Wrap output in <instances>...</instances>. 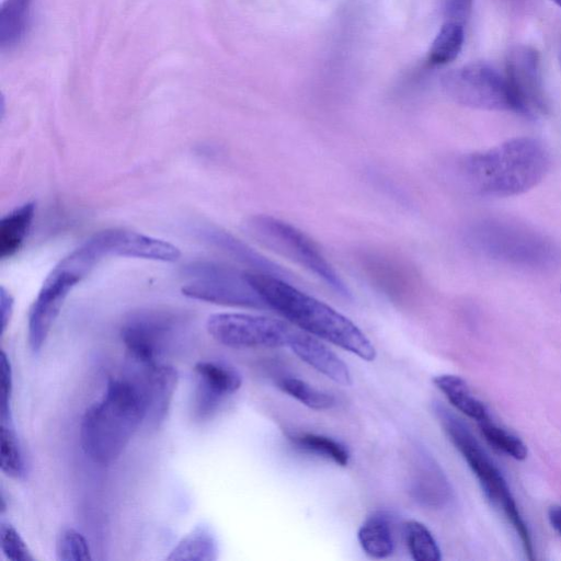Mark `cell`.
<instances>
[{"label": "cell", "instance_id": "38", "mask_svg": "<svg viewBox=\"0 0 561 561\" xmlns=\"http://www.w3.org/2000/svg\"><path fill=\"white\" fill-rule=\"evenodd\" d=\"M560 290H561V287H560Z\"/></svg>", "mask_w": 561, "mask_h": 561}, {"label": "cell", "instance_id": "19", "mask_svg": "<svg viewBox=\"0 0 561 561\" xmlns=\"http://www.w3.org/2000/svg\"><path fill=\"white\" fill-rule=\"evenodd\" d=\"M357 541L370 558L386 559L394 551L391 516L383 511L371 513L357 530Z\"/></svg>", "mask_w": 561, "mask_h": 561}, {"label": "cell", "instance_id": "33", "mask_svg": "<svg viewBox=\"0 0 561 561\" xmlns=\"http://www.w3.org/2000/svg\"><path fill=\"white\" fill-rule=\"evenodd\" d=\"M473 0H439L445 21L465 24L470 15Z\"/></svg>", "mask_w": 561, "mask_h": 561}, {"label": "cell", "instance_id": "2", "mask_svg": "<svg viewBox=\"0 0 561 561\" xmlns=\"http://www.w3.org/2000/svg\"><path fill=\"white\" fill-rule=\"evenodd\" d=\"M248 278L267 308L320 340L339 346L363 360L373 362L377 351L367 335L348 318L302 293L287 280L257 272Z\"/></svg>", "mask_w": 561, "mask_h": 561}, {"label": "cell", "instance_id": "20", "mask_svg": "<svg viewBox=\"0 0 561 561\" xmlns=\"http://www.w3.org/2000/svg\"><path fill=\"white\" fill-rule=\"evenodd\" d=\"M218 540L213 528L201 523L192 528L171 550L169 561H215L218 559Z\"/></svg>", "mask_w": 561, "mask_h": 561}, {"label": "cell", "instance_id": "16", "mask_svg": "<svg viewBox=\"0 0 561 561\" xmlns=\"http://www.w3.org/2000/svg\"><path fill=\"white\" fill-rule=\"evenodd\" d=\"M288 347L300 360L332 381L344 387L353 383L347 365L320 339L305 331L294 330Z\"/></svg>", "mask_w": 561, "mask_h": 561}, {"label": "cell", "instance_id": "11", "mask_svg": "<svg viewBox=\"0 0 561 561\" xmlns=\"http://www.w3.org/2000/svg\"><path fill=\"white\" fill-rule=\"evenodd\" d=\"M80 280L61 261L45 278L28 312L27 337L33 352L44 345L68 294Z\"/></svg>", "mask_w": 561, "mask_h": 561}, {"label": "cell", "instance_id": "9", "mask_svg": "<svg viewBox=\"0 0 561 561\" xmlns=\"http://www.w3.org/2000/svg\"><path fill=\"white\" fill-rule=\"evenodd\" d=\"M181 330L180 319L167 311L141 310L122 325L121 337L130 358L140 366L158 363Z\"/></svg>", "mask_w": 561, "mask_h": 561}, {"label": "cell", "instance_id": "36", "mask_svg": "<svg viewBox=\"0 0 561 561\" xmlns=\"http://www.w3.org/2000/svg\"><path fill=\"white\" fill-rule=\"evenodd\" d=\"M557 5L561 8V0H552Z\"/></svg>", "mask_w": 561, "mask_h": 561}, {"label": "cell", "instance_id": "7", "mask_svg": "<svg viewBox=\"0 0 561 561\" xmlns=\"http://www.w3.org/2000/svg\"><path fill=\"white\" fill-rule=\"evenodd\" d=\"M444 93L454 102L478 110L515 112L505 75L485 62H469L444 73Z\"/></svg>", "mask_w": 561, "mask_h": 561}, {"label": "cell", "instance_id": "21", "mask_svg": "<svg viewBox=\"0 0 561 561\" xmlns=\"http://www.w3.org/2000/svg\"><path fill=\"white\" fill-rule=\"evenodd\" d=\"M433 383L455 409L468 417L476 420L478 423L490 419L484 403L472 393L470 387L461 377L440 374L433 377Z\"/></svg>", "mask_w": 561, "mask_h": 561}, {"label": "cell", "instance_id": "29", "mask_svg": "<svg viewBox=\"0 0 561 561\" xmlns=\"http://www.w3.org/2000/svg\"><path fill=\"white\" fill-rule=\"evenodd\" d=\"M481 434L495 449L516 459L524 460L527 457V447L516 435L494 424L486 419L479 422Z\"/></svg>", "mask_w": 561, "mask_h": 561}, {"label": "cell", "instance_id": "10", "mask_svg": "<svg viewBox=\"0 0 561 561\" xmlns=\"http://www.w3.org/2000/svg\"><path fill=\"white\" fill-rule=\"evenodd\" d=\"M504 75L514 101L515 113L537 118L548 112L540 58L535 48L527 45L514 46L507 54Z\"/></svg>", "mask_w": 561, "mask_h": 561}, {"label": "cell", "instance_id": "4", "mask_svg": "<svg viewBox=\"0 0 561 561\" xmlns=\"http://www.w3.org/2000/svg\"><path fill=\"white\" fill-rule=\"evenodd\" d=\"M434 412L445 433L478 479L484 494L500 508L518 535L525 554L534 560V548L527 525L499 468L489 458L466 423L440 403Z\"/></svg>", "mask_w": 561, "mask_h": 561}, {"label": "cell", "instance_id": "6", "mask_svg": "<svg viewBox=\"0 0 561 561\" xmlns=\"http://www.w3.org/2000/svg\"><path fill=\"white\" fill-rule=\"evenodd\" d=\"M184 296L217 305L266 309L267 306L248 278L247 272L214 262H194L184 271Z\"/></svg>", "mask_w": 561, "mask_h": 561}, {"label": "cell", "instance_id": "12", "mask_svg": "<svg viewBox=\"0 0 561 561\" xmlns=\"http://www.w3.org/2000/svg\"><path fill=\"white\" fill-rule=\"evenodd\" d=\"M194 371L197 378L193 411L204 420L216 412L224 399L242 385L241 374L231 365L218 360H201Z\"/></svg>", "mask_w": 561, "mask_h": 561}, {"label": "cell", "instance_id": "31", "mask_svg": "<svg viewBox=\"0 0 561 561\" xmlns=\"http://www.w3.org/2000/svg\"><path fill=\"white\" fill-rule=\"evenodd\" d=\"M0 545L4 557L11 561H35L19 531L8 522L0 523Z\"/></svg>", "mask_w": 561, "mask_h": 561}, {"label": "cell", "instance_id": "24", "mask_svg": "<svg viewBox=\"0 0 561 561\" xmlns=\"http://www.w3.org/2000/svg\"><path fill=\"white\" fill-rule=\"evenodd\" d=\"M463 42V24L445 21L428 49V65L439 67L451 62L460 54Z\"/></svg>", "mask_w": 561, "mask_h": 561}, {"label": "cell", "instance_id": "5", "mask_svg": "<svg viewBox=\"0 0 561 561\" xmlns=\"http://www.w3.org/2000/svg\"><path fill=\"white\" fill-rule=\"evenodd\" d=\"M247 231L266 248L290 259L320 278L339 295L351 298V291L317 243L295 226L278 218L257 215L245 224Z\"/></svg>", "mask_w": 561, "mask_h": 561}, {"label": "cell", "instance_id": "8", "mask_svg": "<svg viewBox=\"0 0 561 561\" xmlns=\"http://www.w3.org/2000/svg\"><path fill=\"white\" fill-rule=\"evenodd\" d=\"M209 335L232 348L288 347L294 330L284 321L245 313H215L206 322Z\"/></svg>", "mask_w": 561, "mask_h": 561}, {"label": "cell", "instance_id": "13", "mask_svg": "<svg viewBox=\"0 0 561 561\" xmlns=\"http://www.w3.org/2000/svg\"><path fill=\"white\" fill-rule=\"evenodd\" d=\"M94 237L105 257L125 256L174 262L181 255L180 249L174 244L135 231L111 229Z\"/></svg>", "mask_w": 561, "mask_h": 561}, {"label": "cell", "instance_id": "28", "mask_svg": "<svg viewBox=\"0 0 561 561\" xmlns=\"http://www.w3.org/2000/svg\"><path fill=\"white\" fill-rule=\"evenodd\" d=\"M277 387L301 404L317 411L330 410L336 404L333 394L318 389L296 377H284L277 381Z\"/></svg>", "mask_w": 561, "mask_h": 561}, {"label": "cell", "instance_id": "35", "mask_svg": "<svg viewBox=\"0 0 561 561\" xmlns=\"http://www.w3.org/2000/svg\"><path fill=\"white\" fill-rule=\"evenodd\" d=\"M548 519L551 527L561 536V505L549 507Z\"/></svg>", "mask_w": 561, "mask_h": 561}, {"label": "cell", "instance_id": "27", "mask_svg": "<svg viewBox=\"0 0 561 561\" xmlns=\"http://www.w3.org/2000/svg\"><path fill=\"white\" fill-rule=\"evenodd\" d=\"M407 548L415 561H439L442 552L430 529L419 520H408L402 526Z\"/></svg>", "mask_w": 561, "mask_h": 561}, {"label": "cell", "instance_id": "17", "mask_svg": "<svg viewBox=\"0 0 561 561\" xmlns=\"http://www.w3.org/2000/svg\"><path fill=\"white\" fill-rule=\"evenodd\" d=\"M198 234L232 259L251 267L253 270L252 272L272 275L285 280L291 279V275L286 270L282 268V266L263 256L247 243L220 228L207 226L201 228Z\"/></svg>", "mask_w": 561, "mask_h": 561}, {"label": "cell", "instance_id": "23", "mask_svg": "<svg viewBox=\"0 0 561 561\" xmlns=\"http://www.w3.org/2000/svg\"><path fill=\"white\" fill-rule=\"evenodd\" d=\"M32 0H4L0 9V46L12 47L25 36Z\"/></svg>", "mask_w": 561, "mask_h": 561}, {"label": "cell", "instance_id": "14", "mask_svg": "<svg viewBox=\"0 0 561 561\" xmlns=\"http://www.w3.org/2000/svg\"><path fill=\"white\" fill-rule=\"evenodd\" d=\"M409 492L420 505L433 510L444 507L451 499L444 471L424 448H416L412 455Z\"/></svg>", "mask_w": 561, "mask_h": 561}, {"label": "cell", "instance_id": "32", "mask_svg": "<svg viewBox=\"0 0 561 561\" xmlns=\"http://www.w3.org/2000/svg\"><path fill=\"white\" fill-rule=\"evenodd\" d=\"M0 376H1V401H0V421H9L12 419L11 397L13 390V377L11 362L8 355L2 351L0 357Z\"/></svg>", "mask_w": 561, "mask_h": 561}, {"label": "cell", "instance_id": "3", "mask_svg": "<svg viewBox=\"0 0 561 561\" xmlns=\"http://www.w3.org/2000/svg\"><path fill=\"white\" fill-rule=\"evenodd\" d=\"M146 414L145 394L136 378L110 380L102 398L82 417L83 451L96 463H111L124 451Z\"/></svg>", "mask_w": 561, "mask_h": 561}, {"label": "cell", "instance_id": "34", "mask_svg": "<svg viewBox=\"0 0 561 561\" xmlns=\"http://www.w3.org/2000/svg\"><path fill=\"white\" fill-rule=\"evenodd\" d=\"M13 311V298L10 293L1 286L0 288V316H1V332L4 333L10 322Z\"/></svg>", "mask_w": 561, "mask_h": 561}, {"label": "cell", "instance_id": "1", "mask_svg": "<svg viewBox=\"0 0 561 561\" xmlns=\"http://www.w3.org/2000/svg\"><path fill=\"white\" fill-rule=\"evenodd\" d=\"M551 154L540 139L515 137L456 161L457 181L469 192L486 197L520 195L549 173Z\"/></svg>", "mask_w": 561, "mask_h": 561}, {"label": "cell", "instance_id": "26", "mask_svg": "<svg viewBox=\"0 0 561 561\" xmlns=\"http://www.w3.org/2000/svg\"><path fill=\"white\" fill-rule=\"evenodd\" d=\"M0 456L1 470L5 476L15 480L24 479L26 462L13 420L0 421Z\"/></svg>", "mask_w": 561, "mask_h": 561}, {"label": "cell", "instance_id": "18", "mask_svg": "<svg viewBox=\"0 0 561 561\" xmlns=\"http://www.w3.org/2000/svg\"><path fill=\"white\" fill-rule=\"evenodd\" d=\"M363 265L375 286L389 297H401L415 288V275L397 260L373 253L363 257Z\"/></svg>", "mask_w": 561, "mask_h": 561}, {"label": "cell", "instance_id": "22", "mask_svg": "<svg viewBox=\"0 0 561 561\" xmlns=\"http://www.w3.org/2000/svg\"><path fill=\"white\" fill-rule=\"evenodd\" d=\"M35 208L34 203H25L2 217L0 221L1 259L10 257L20 250L31 229Z\"/></svg>", "mask_w": 561, "mask_h": 561}, {"label": "cell", "instance_id": "37", "mask_svg": "<svg viewBox=\"0 0 561 561\" xmlns=\"http://www.w3.org/2000/svg\"><path fill=\"white\" fill-rule=\"evenodd\" d=\"M559 60H560V67H561V48H560V54H559Z\"/></svg>", "mask_w": 561, "mask_h": 561}, {"label": "cell", "instance_id": "25", "mask_svg": "<svg viewBox=\"0 0 561 561\" xmlns=\"http://www.w3.org/2000/svg\"><path fill=\"white\" fill-rule=\"evenodd\" d=\"M289 439L299 449L331 460L337 466L346 467L350 463L351 454L347 447L332 437L316 433H298L289 436Z\"/></svg>", "mask_w": 561, "mask_h": 561}, {"label": "cell", "instance_id": "15", "mask_svg": "<svg viewBox=\"0 0 561 561\" xmlns=\"http://www.w3.org/2000/svg\"><path fill=\"white\" fill-rule=\"evenodd\" d=\"M136 379L147 403L145 421L154 428L159 427L171 405L179 379L178 371L173 366L158 362L141 366L140 378Z\"/></svg>", "mask_w": 561, "mask_h": 561}, {"label": "cell", "instance_id": "30", "mask_svg": "<svg viewBox=\"0 0 561 561\" xmlns=\"http://www.w3.org/2000/svg\"><path fill=\"white\" fill-rule=\"evenodd\" d=\"M56 557L60 561H89L91 552L87 539L73 528H64L56 539Z\"/></svg>", "mask_w": 561, "mask_h": 561}]
</instances>
